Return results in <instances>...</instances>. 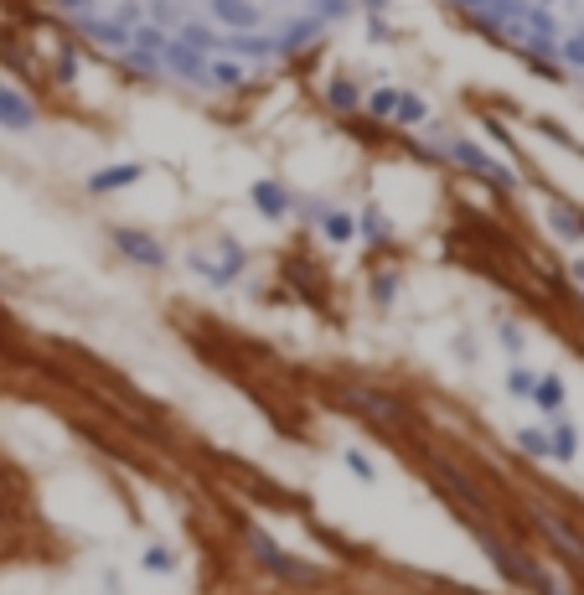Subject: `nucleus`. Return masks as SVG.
<instances>
[{"label": "nucleus", "instance_id": "obj_1", "mask_svg": "<svg viewBox=\"0 0 584 595\" xmlns=\"http://www.w3.org/2000/svg\"><path fill=\"white\" fill-rule=\"evenodd\" d=\"M455 166H466V171H476V176H486V182H497L502 192L507 187H517V176L502 166V161H491L486 151H481V145H471V140H450V151H445Z\"/></svg>", "mask_w": 584, "mask_h": 595}, {"label": "nucleus", "instance_id": "obj_2", "mask_svg": "<svg viewBox=\"0 0 584 595\" xmlns=\"http://www.w3.org/2000/svg\"><path fill=\"white\" fill-rule=\"evenodd\" d=\"M114 249L130 254L135 264H145V270H161V264H166V249L150 233H140V228H114Z\"/></svg>", "mask_w": 584, "mask_h": 595}, {"label": "nucleus", "instance_id": "obj_3", "mask_svg": "<svg viewBox=\"0 0 584 595\" xmlns=\"http://www.w3.org/2000/svg\"><path fill=\"white\" fill-rule=\"evenodd\" d=\"M161 63L171 68V73H181V78H187V83H207V57L197 52V47H187V42H166L161 47Z\"/></svg>", "mask_w": 584, "mask_h": 595}, {"label": "nucleus", "instance_id": "obj_4", "mask_svg": "<svg viewBox=\"0 0 584 595\" xmlns=\"http://www.w3.org/2000/svg\"><path fill=\"white\" fill-rule=\"evenodd\" d=\"M212 21H223L228 32H254V26L264 21V11L254 6V0H207Z\"/></svg>", "mask_w": 584, "mask_h": 595}, {"label": "nucleus", "instance_id": "obj_5", "mask_svg": "<svg viewBox=\"0 0 584 595\" xmlns=\"http://www.w3.org/2000/svg\"><path fill=\"white\" fill-rule=\"evenodd\" d=\"M0 125L16 130V135H26V130L37 125V109L26 104V99L16 94V88H0Z\"/></svg>", "mask_w": 584, "mask_h": 595}, {"label": "nucleus", "instance_id": "obj_6", "mask_svg": "<svg viewBox=\"0 0 584 595\" xmlns=\"http://www.w3.org/2000/svg\"><path fill=\"white\" fill-rule=\"evenodd\" d=\"M249 197H254V207H259L264 218H285V213H295V197H290L280 182H254Z\"/></svg>", "mask_w": 584, "mask_h": 595}, {"label": "nucleus", "instance_id": "obj_7", "mask_svg": "<svg viewBox=\"0 0 584 595\" xmlns=\"http://www.w3.org/2000/svg\"><path fill=\"white\" fill-rule=\"evenodd\" d=\"M140 176H145V166H140V161L104 166V171H94V176H88V192H119V187H135Z\"/></svg>", "mask_w": 584, "mask_h": 595}, {"label": "nucleus", "instance_id": "obj_8", "mask_svg": "<svg viewBox=\"0 0 584 595\" xmlns=\"http://www.w3.org/2000/svg\"><path fill=\"white\" fill-rule=\"evenodd\" d=\"M321 26H326L321 16H300V21H290L285 32H280V42H274V52H300L305 42L321 37Z\"/></svg>", "mask_w": 584, "mask_h": 595}, {"label": "nucleus", "instance_id": "obj_9", "mask_svg": "<svg viewBox=\"0 0 584 595\" xmlns=\"http://www.w3.org/2000/svg\"><path fill=\"white\" fill-rule=\"evenodd\" d=\"M207 83L212 88H243V83H249V68L233 63V57H223V63H212V57H207Z\"/></svg>", "mask_w": 584, "mask_h": 595}, {"label": "nucleus", "instance_id": "obj_10", "mask_svg": "<svg viewBox=\"0 0 584 595\" xmlns=\"http://www.w3.org/2000/svg\"><path fill=\"white\" fill-rule=\"evenodd\" d=\"M528 399H533L538 409H548V414H559V409H564V383L553 378V373H548V378H533V394H528Z\"/></svg>", "mask_w": 584, "mask_h": 595}, {"label": "nucleus", "instance_id": "obj_11", "mask_svg": "<svg viewBox=\"0 0 584 595\" xmlns=\"http://www.w3.org/2000/svg\"><path fill=\"white\" fill-rule=\"evenodd\" d=\"M393 119H398L404 130H414V125H424V119H429V109H424V99H419V94H398Z\"/></svg>", "mask_w": 584, "mask_h": 595}, {"label": "nucleus", "instance_id": "obj_12", "mask_svg": "<svg viewBox=\"0 0 584 595\" xmlns=\"http://www.w3.org/2000/svg\"><path fill=\"white\" fill-rule=\"evenodd\" d=\"M326 104H331V109H342V114H347V109H357V104H362L357 83H352V78H336V83L326 88Z\"/></svg>", "mask_w": 584, "mask_h": 595}, {"label": "nucleus", "instance_id": "obj_13", "mask_svg": "<svg viewBox=\"0 0 584 595\" xmlns=\"http://www.w3.org/2000/svg\"><path fill=\"white\" fill-rule=\"evenodd\" d=\"M543 528H548V533H553V539H559V544H564L569 554H579V559H584V539H579V533H574L569 523H559L553 513H543Z\"/></svg>", "mask_w": 584, "mask_h": 595}, {"label": "nucleus", "instance_id": "obj_14", "mask_svg": "<svg viewBox=\"0 0 584 595\" xmlns=\"http://www.w3.org/2000/svg\"><path fill=\"white\" fill-rule=\"evenodd\" d=\"M574 451H579V435H574V425H559V430H553V440H548V456L574 461Z\"/></svg>", "mask_w": 584, "mask_h": 595}, {"label": "nucleus", "instance_id": "obj_15", "mask_svg": "<svg viewBox=\"0 0 584 595\" xmlns=\"http://www.w3.org/2000/svg\"><path fill=\"white\" fill-rule=\"evenodd\" d=\"M321 233L331 238V244H347V238L357 233V223H352L347 213H326V218H321Z\"/></svg>", "mask_w": 584, "mask_h": 595}, {"label": "nucleus", "instance_id": "obj_16", "mask_svg": "<svg viewBox=\"0 0 584 595\" xmlns=\"http://www.w3.org/2000/svg\"><path fill=\"white\" fill-rule=\"evenodd\" d=\"M357 228H362V238H373V244H388V218L378 213V207H367Z\"/></svg>", "mask_w": 584, "mask_h": 595}, {"label": "nucleus", "instance_id": "obj_17", "mask_svg": "<svg viewBox=\"0 0 584 595\" xmlns=\"http://www.w3.org/2000/svg\"><path fill=\"white\" fill-rule=\"evenodd\" d=\"M367 109H373L378 119H393V104H398V88H373V94L362 99Z\"/></svg>", "mask_w": 584, "mask_h": 595}, {"label": "nucleus", "instance_id": "obj_18", "mask_svg": "<svg viewBox=\"0 0 584 595\" xmlns=\"http://www.w3.org/2000/svg\"><path fill=\"white\" fill-rule=\"evenodd\" d=\"M553 223H559L564 238H579V233H584V218H574L569 207H553Z\"/></svg>", "mask_w": 584, "mask_h": 595}, {"label": "nucleus", "instance_id": "obj_19", "mask_svg": "<svg viewBox=\"0 0 584 595\" xmlns=\"http://www.w3.org/2000/svg\"><path fill=\"white\" fill-rule=\"evenodd\" d=\"M181 42H187V47H197V52H207V47L218 42V37H212L207 26H181Z\"/></svg>", "mask_w": 584, "mask_h": 595}, {"label": "nucleus", "instance_id": "obj_20", "mask_svg": "<svg viewBox=\"0 0 584 595\" xmlns=\"http://www.w3.org/2000/svg\"><path fill=\"white\" fill-rule=\"evenodd\" d=\"M517 445H522L528 456H548V435H543V430H522V435H517Z\"/></svg>", "mask_w": 584, "mask_h": 595}, {"label": "nucleus", "instance_id": "obj_21", "mask_svg": "<svg viewBox=\"0 0 584 595\" xmlns=\"http://www.w3.org/2000/svg\"><path fill=\"white\" fill-rule=\"evenodd\" d=\"M316 16L336 21V16H352V0H316Z\"/></svg>", "mask_w": 584, "mask_h": 595}, {"label": "nucleus", "instance_id": "obj_22", "mask_svg": "<svg viewBox=\"0 0 584 595\" xmlns=\"http://www.w3.org/2000/svg\"><path fill=\"white\" fill-rule=\"evenodd\" d=\"M114 21H119V26H125V32H135V26L145 21V11L135 6V0H125V6H119V11H114Z\"/></svg>", "mask_w": 584, "mask_h": 595}, {"label": "nucleus", "instance_id": "obj_23", "mask_svg": "<svg viewBox=\"0 0 584 595\" xmlns=\"http://www.w3.org/2000/svg\"><path fill=\"white\" fill-rule=\"evenodd\" d=\"M347 466H352V471L362 476V482H378V471H373V461H367L362 451H347Z\"/></svg>", "mask_w": 584, "mask_h": 595}, {"label": "nucleus", "instance_id": "obj_24", "mask_svg": "<svg viewBox=\"0 0 584 595\" xmlns=\"http://www.w3.org/2000/svg\"><path fill=\"white\" fill-rule=\"evenodd\" d=\"M507 389H512V394H533V373H528V368H512Z\"/></svg>", "mask_w": 584, "mask_h": 595}, {"label": "nucleus", "instance_id": "obj_25", "mask_svg": "<svg viewBox=\"0 0 584 595\" xmlns=\"http://www.w3.org/2000/svg\"><path fill=\"white\" fill-rule=\"evenodd\" d=\"M564 63L584 68V37H569V42H564Z\"/></svg>", "mask_w": 584, "mask_h": 595}, {"label": "nucleus", "instance_id": "obj_26", "mask_svg": "<svg viewBox=\"0 0 584 595\" xmlns=\"http://www.w3.org/2000/svg\"><path fill=\"white\" fill-rule=\"evenodd\" d=\"M145 570H171V554L166 549H150L145 554Z\"/></svg>", "mask_w": 584, "mask_h": 595}, {"label": "nucleus", "instance_id": "obj_27", "mask_svg": "<svg viewBox=\"0 0 584 595\" xmlns=\"http://www.w3.org/2000/svg\"><path fill=\"white\" fill-rule=\"evenodd\" d=\"M57 6H63V11H83V16H88V11H94V0H57Z\"/></svg>", "mask_w": 584, "mask_h": 595}, {"label": "nucleus", "instance_id": "obj_28", "mask_svg": "<svg viewBox=\"0 0 584 595\" xmlns=\"http://www.w3.org/2000/svg\"><path fill=\"white\" fill-rule=\"evenodd\" d=\"M393 290H398L393 280H378V285H373V295H378V301H393Z\"/></svg>", "mask_w": 584, "mask_h": 595}, {"label": "nucleus", "instance_id": "obj_29", "mask_svg": "<svg viewBox=\"0 0 584 595\" xmlns=\"http://www.w3.org/2000/svg\"><path fill=\"white\" fill-rule=\"evenodd\" d=\"M450 6H460V11H481L486 0H450Z\"/></svg>", "mask_w": 584, "mask_h": 595}, {"label": "nucleus", "instance_id": "obj_30", "mask_svg": "<svg viewBox=\"0 0 584 595\" xmlns=\"http://www.w3.org/2000/svg\"><path fill=\"white\" fill-rule=\"evenodd\" d=\"M574 280H579V285H584V259H579V264H574Z\"/></svg>", "mask_w": 584, "mask_h": 595}, {"label": "nucleus", "instance_id": "obj_31", "mask_svg": "<svg viewBox=\"0 0 584 595\" xmlns=\"http://www.w3.org/2000/svg\"><path fill=\"white\" fill-rule=\"evenodd\" d=\"M367 6H373V11H378V6H383V0H367Z\"/></svg>", "mask_w": 584, "mask_h": 595}]
</instances>
